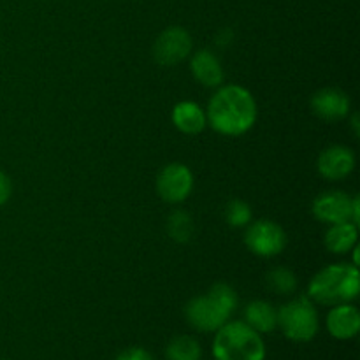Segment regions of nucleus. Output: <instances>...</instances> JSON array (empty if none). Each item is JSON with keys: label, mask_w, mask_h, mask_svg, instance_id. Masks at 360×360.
Instances as JSON below:
<instances>
[{"label": "nucleus", "mask_w": 360, "mask_h": 360, "mask_svg": "<svg viewBox=\"0 0 360 360\" xmlns=\"http://www.w3.org/2000/svg\"><path fill=\"white\" fill-rule=\"evenodd\" d=\"M326 326L334 340H354L360 330V311L357 306L350 304V302L334 306L327 315Z\"/></svg>", "instance_id": "obj_12"}, {"label": "nucleus", "mask_w": 360, "mask_h": 360, "mask_svg": "<svg viewBox=\"0 0 360 360\" xmlns=\"http://www.w3.org/2000/svg\"><path fill=\"white\" fill-rule=\"evenodd\" d=\"M350 98L343 90L338 88H323L311 98V109L319 118L326 122H341L350 112Z\"/></svg>", "instance_id": "obj_11"}, {"label": "nucleus", "mask_w": 360, "mask_h": 360, "mask_svg": "<svg viewBox=\"0 0 360 360\" xmlns=\"http://www.w3.org/2000/svg\"><path fill=\"white\" fill-rule=\"evenodd\" d=\"M190 69H192L193 77L204 86L217 88L224 83V69H221L220 60L207 49H200L192 56Z\"/></svg>", "instance_id": "obj_13"}, {"label": "nucleus", "mask_w": 360, "mask_h": 360, "mask_svg": "<svg viewBox=\"0 0 360 360\" xmlns=\"http://www.w3.org/2000/svg\"><path fill=\"white\" fill-rule=\"evenodd\" d=\"M202 357V347L199 341L192 336H176L169 341L165 348V359L167 360H200Z\"/></svg>", "instance_id": "obj_17"}, {"label": "nucleus", "mask_w": 360, "mask_h": 360, "mask_svg": "<svg viewBox=\"0 0 360 360\" xmlns=\"http://www.w3.org/2000/svg\"><path fill=\"white\" fill-rule=\"evenodd\" d=\"M225 220L231 227H246L252 221V210L243 200H231L225 207Z\"/></svg>", "instance_id": "obj_20"}, {"label": "nucleus", "mask_w": 360, "mask_h": 360, "mask_svg": "<svg viewBox=\"0 0 360 360\" xmlns=\"http://www.w3.org/2000/svg\"><path fill=\"white\" fill-rule=\"evenodd\" d=\"M115 360H155V357L146 350V348L130 347L127 348V350L120 352Z\"/></svg>", "instance_id": "obj_21"}, {"label": "nucleus", "mask_w": 360, "mask_h": 360, "mask_svg": "<svg viewBox=\"0 0 360 360\" xmlns=\"http://www.w3.org/2000/svg\"><path fill=\"white\" fill-rule=\"evenodd\" d=\"M360 292V273L354 264H334L323 267L311 278L308 297L315 304L338 306L355 301Z\"/></svg>", "instance_id": "obj_2"}, {"label": "nucleus", "mask_w": 360, "mask_h": 360, "mask_svg": "<svg viewBox=\"0 0 360 360\" xmlns=\"http://www.w3.org/2000/svg\"><path fill=\"white\" fill-rule=\"evenodd\" d=\"M0 360H6V359H0Z\"/></svg>", "instance_id": "obj_24"}, {"label": "nucleus", "mask_w": 360, "mask_h": 360, "mask_svg": "<svg viewBox=\"0 0 360 360\" xmlns=\"http://www.w3.org/2000/svg\"><path fill=\"white\" fill-rule=\"evenodd\" d=\"M243 322L259 334H271L278 327V309L271 302L253 301L245 308Z\"/></svg>", "instance_id": "obj_15"}, {"label": "nucleus", "mask_w": 360, "mask_h": 360, "mask_svg": "<svg viewBox=\"0 0 360 360\" xmlns=\"http://www.w3.org/2000/svg\"><path fill=\"white\" fill-rule=\"evenodd\" d=\"M352 123H354V129H355V134H357V136H359V116H357V115H355V116H354V122H352Z\"/></svg>", "instance_id": "obj_23"}, {"label": "nucleus", "mask_w": 360, "mask_h": 360, "mask_svg": "<svg viewBox=\"0 0 360 360\" xmlns=\"http://www.w3.org/2000/svg\"><path fill=\"white\" fill-rule=\"evenodd\" d=\"M319 172L329 181H340L352 174L355 167V155L347 146H329L320 153L316 162Z\"/></svg>", "instance_id": "obj_10"}, {"label": "nucleus", "mask_w": 360, "mask_h": 360, "mask_svg": "<svg viewBox=\"0 0 360 360\" xmlns=\"http://www.w3.org/2000/svg\"><path fill=\"white\" fill-rule=\"evenodd\" d=\"M238 308V295L227 283H217L210 292L192 299L185 306V319L190 326L200 333H217L224 323L231 320Z\"/></svg>", "instance_id": "obj_3"}, {"label": "nucleus", "mask_w": 360, "mask_h": 360, "mask_svg": "<svg viewBox=\"0 0 360 360\" xmlns=\"http://www.w3.org/2000/svg\"><path fill=\"white\" fill-rule=\"evenodd\" d=\"M359 239L357 225L354 221H341V224L330 225L329 231L326 232V248L333 253H348L355 248Z\"/></svg>", "instance_id": "obj_16"}, {"label": "nucleus", "mask_w": 360, "mask_h": 360, "mask_svg": "<svg viewBox=\"0 0 360 360\" xmlns=\"http://www.w3.org/2000/svg\"><path fill=\"white\" fill-rule=\"evenodd\" d=\"M11 193H13V183L6 172L0 171V206H4L11 199Z\"/></svg>", "instance_id": "obj_22"}, {"label": "nucleus", "mask_w": 360, "mask_h": 360, "mask_svg": "<svg viewBox=\"0 0 360 360\" xmlns=\"http://www.w3.org/2000/svg\"><path fill=\"white\" fill-rule=\"evenodd\" d=\"M266 281L267 287L280 295L294 294L295 288H297V278L287 267H274V269H271L269 274L266 276Z\"/></svg>", "instance_id": "obj_19"}, {"label": "nucleus", "mask_w": 360, "mask_h": 360, "mask_svg": "<svg viewBox=\"0 0 360 360\" xmlns=\"http://www.w3.org/2000/svg\"><path fill=\"white\" fill-rule=\"evenodd\" d=\"M192 37L181 27H169L158 35L153 46V56L160 65L171 67L183 62L192 51Z\"/></svg>", "instance_id": "obj_8"}, {"label": "nucleus", "mask_w": 360, "mask_h": 360, "mask_svg": "<svg viewBox=\"0 0 360 360\" xmlns=\"http://www.w3.org/2000/svg\"><path fill=\"white\" fill-rule=\"evenodd\" d=\"M193 174L186 165L169 164L160 171L157 178V192L165 202H183L192 193Z\"/></svg>", "instance_id": "obj_9"}, {"label": "nucleus", "mask_w": 360, "mask_h": 360, "mask_svg": "<svg viewBox=\"0 0 360 360\" xmlns=\"http://www.w3.org/2000/svg\"><path fill=\"white\" fill-rule=\"evenodd\" d=\"M245 245L259 257H274L283 252L287 236L283 229L271 220H259L248 225L245 234Z\"/></svg>", "instance_id": "obj_7"}, {"label": "nucleus", "mask_w": 360, "mask_h": 360, "mask_svg": "<svg viewBox=\"0 0 360 360\" xmlns=\"http://www.w3.org/2000/svg\"><path fill=\"white\" fill-rule=\"evenodd\" d=\"M172 123L179 132L195 136V134L202 132L204 127H206V112L195 102H179L172 109Z\"/></svg>", "instance_id": "obj_14"}, {"label": "nucleus", "mask_w": 360, "mask_h": 360, "mask_svg": "<svg viewBox=\"0 0 360 360\" xmlns=\"http://www.w3.org/2000/svg\"><path fill=\"white\" fill-rule=\"evenodd\" d=\"M211 352L214 360H266L267 355L262 334L243 320L224 323L214 333Z\"/></svg>", "instance_id": "obj_4"}, {"label": "nucleus", "mask_w": 360, "mask_h": 360, "mask_svg": "<svg viewBox=\"0 0 360 360\" xmlns=\"http://www.w3.org/2000/svg\"><path fill=\"white\" fill-rule=\"evenodd\" d=\"M278 327L294 343H308L319 334L320 320L315 302L309 297H297L278 309Z\"/></svg>", "instance_id": "obj_5"}, {"label": "nucleus", "mask_w": 360, "mask_h": 360, "mask_svg": "<svg viewBox=\"0 0 360 360\" xmlns=\"http://www.w3.org/2000/svg\"><path fill=\"white\" fill-rule=\"evenodd\" d=\"M313 214L323 224H341L354 221L360 224V199L350 197L345 192H326L313 200Z\"/></svg>", "instance_id": "obj_6"}, {"label": "nucleus", "mask_w": 360, "mask_h": 360, "mask_svg": "<svg viewBox=\"0 0 360 360\" xmlns=\"http://www.w3.org/2000/svg\"><path fill=\"white\" fill-rule=\"evenodd\" d=\"M167 234L176 243H188L193 234L192 218L186 211L176 210L167 218Z\"/></svg>", "instance_id": "obj_18"}, {"label": "nucleus", "mask_w": 360, "mask_h": 360, "mask_svg": "<svg viewBox=\"0 0 360 360\" xmlns=\"http://www.w3.org/2000/svg\"><path fill=\"white\" fill-rule=\"evenodd\" d=\"M206 120L218 134L231 137L243 136L255 125V98L239 84L221 86L207 104Z\"/></svg>", "instance_id": "obj_1"}]
</instances>
